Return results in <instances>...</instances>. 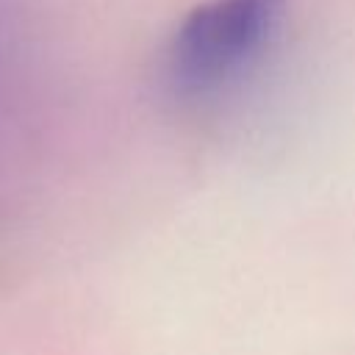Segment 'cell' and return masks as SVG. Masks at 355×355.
<instances>
[{
    "label": "cell",
    "instance_id": "cell-1",
    "mask_svg": "<svg viewBox=\"0 0 355 355\" xmlns=\"http://www.w3.org/2000/svg\"><path fill=\"white\" fill-rule=\"evenodd\" d=\"M286 0H208L175 28L164 72L180 97H205L236 80L272 42Z\"/></svg>",
    "mask_w": 355,
    "mask_h": 355
}]
</instances>
